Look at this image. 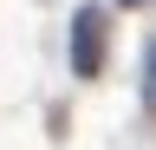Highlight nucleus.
I'll list each match as a JSON object with an SVG mask.
<instances>
[{
	"label": "nucleus",
	"mask_w": 156,
	"mask_h": 150,
	"mask_svg": "<svg viewBox=\"0 0 156 150\" xmlns=\"http://www.w3.org/2000/svg\"><path fill=\"white\" fill-rule=\"evenodd\" d=\"M72 72L78 79H98V72H104V13L98 7L72 13Z\"/></svg>",
	"instance_id": "obj_1"
},
{
	"label": "nucleus",
	"mask_w": 156,
	"mask_h": 150,
	"mask_svg": "<svg viewBox=\"0 0 156 150\" xmlns=\"http://www.w3.org/2000/svg\"><path fill=\"white\" fill-rule=\"evenodd\" d=\"M143 104L156 111V39H150V52H143Z\"/></svg>",
	"instance_id": "obj_2"
},
{
	"label": "nucleus",
	"mask_w": 156,
	"mask_h": 150,
	"mask_svg": "<svg viewBox=\"0 0 156 150\" xmlns=\"http://www.w3.org/2000/svg\"><path fill=\"white\" fill-rule=\"evenodd\" d=\"M117 7H143V0H117Z\"/></svg>",
	"instance_id": "obj_3"
}]
</instances>
